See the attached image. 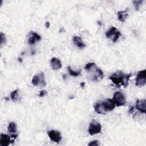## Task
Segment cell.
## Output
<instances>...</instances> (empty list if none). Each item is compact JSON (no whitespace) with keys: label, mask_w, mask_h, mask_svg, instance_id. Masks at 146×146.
Here are the masks:
<instances>
[{"label":"cell","mask_w":146,"mask_h":146,"mask_svg":"<svg viewBox=\"0 0 146 146\" xmlns=\"http://www.w3.org/2000/svg\"><path fill=\"white\" fill-rule=\"evenodd\" d=\"M131 76V74H125L121 71H117L112 74L109 79L117 87L125 88L128 85V82Z\"/></svg>","instance_id":"cell-1"},{"label":"cell","mask_w":146,"mask_h":146,"mask_svg":"<svg viewBox=\"0 0 146 146\" xmlns=\"http://www.w3.org/2000/svg\"><path fill=\"white\" fill-rule=\"evenodd\" d=\"M84 70L90 74V78L92 81H99L103 78L104 74L102 70L94 62L87 63L84 67Z\"/></svg>","instance_id":"cell-2"},{"label":"cell","mask_w":146,"mask_h":146,"mask_svg":"<svg viewBox=\"0 0 146 146\" xmlns=\"http://www.w3.org/2000/svg\"><path fill=\"white\" fill-rule=\"evenodd\" d=\"M31 82L34 86L42 87H45L46 86V83L44 72H40L39 74L35 75L32 79Z\"/></svg>","instance_id":"cell-3"},{"label":"cell","mask_w":146,"mask_h":146,"mask_svg":"<svg viewBox=\"0 0 146 146\" xmlns=\"http://www.w3.org/2000/svg\"><path fill=\"white\" fill-rule=\"evenodd\" d=\"M120 36V32L114 26H112L110 29L106 33V38L111 39L113 42H116Z\"/></svg>","instance_id":"cell-4"},{"label":"cell","mask_w":146,"mask_h":146,"mask_svg":"<svg viewBox=\"0 0 146 146\" xmlns=\"http://www.w3.org/2000/svg\"><path fill=\"white\" fill-rule=\"evenodd\" d=\"M102 131V125L95 120H92L90 123L88 131L90 135L99 133Z\"/></svg>","instance_id":"cell-5"},{"label":"cell","mask_w":146,"mask_h":146,"mask_svg":"<svg viewBox=\"0 0 146 146\" xmlns=\"http://www.w3.org/2000/svg\"><path fill=\"white\" fill-rule=\"evenodd\" d=\"M112 100L117 107L123 106L126 103V99L124 95L120 91H117L114 93Z\"/></svg>","instance_id":"cell-6"},{"label":"cell","mask_w":146,"mask_h":146,"mask_svg":"<svg viewBox=\"0 0 146 146\" xmlns=\"http://www.w3.org/2000/svg\"><path fill=\"white\" fill-rule=\"evenodd\" d=\"M146 84V70L144 69L143 70L138 72L136 80L135 85L139 87L144 86Z\"/></svg>","instance_id":"cell-7"},{"label":"cell","mask_w":146,"mask_h":146,"mask_svg":"<svg viewBox=\"0 0 146 146\" xmlns=\"http://www.w3.org/2000/svg\"><path fill=\"white\" fill-rule=\"evenodd\" d=\"M101 103L103 107L104 110L106 113L109 111H112L116 107L115 102L112 99H107L104 101L101 102Z\"/></svg>","instance_id":"cell-8"},{"label":"cell","mask_w":146,"mask_h":146,"mask_svg":"<svg viewBox=\"0 0 146 146\" xmlns=\"http://www.w3.org/2000/svg\"><path fill=\"white\" fill-rule=\"evenodd\" d=\"M47 134L50 140L56 143H59L62 140V136L59 131L56 130H51L48 131Z\"/></svg>","instance_id":"cell-9"},{"label":"cell","mask_w":146,"mask_h":146,"mask_svg":"<svg viewBox=\"0 0 146 146\" xmlns=\"http://www.w3.org/2000/svg\"><path fill=\"white\" fill-rule=\"evenodd\" d=\"M7 131L10 134L12 138L15 139L18 136L17 133V125L14 122L12 121L7 126Z\"/></svg>","instance_id":"cell-10"},{"label":"cell","mask_w":146,"mask_h":146,"mask_svg":"<svg viewBox=\"0 0 146 146\" xmlns=\"http://www.w3.org/2000/svg\"><path fill=\"white\" fill-rule=\"evenodd\" d=\"M136 108L141 113H145L146 112L145 99H137L136 102Z\"/></svg>","instance_id":"cell-11"},{"label":"cell","mask_w":146,"mask_h":146,"mask_svg":"<svg viewBox=\"0 0 146 146\" xmlns=\"http://www.w3.org/2000/svg\"><path fill=\"white\" fill-rule=\"evenodd\" d=\"M41 39V36L36 33L31 31L29 34V38L28 40V42L30 45H33L35 44V43L37 41H39Z\"/></svg>","instance_id":"cell-12"},{"label":"cell","mask_w":146,"mask_h":146,"mask_svg":"<svg viewBox=\"0 0 146 146\" xmlns=\"http://www.w3.org/2000/svg\"><path fill=\"white\" fill-rule=\"evenodd\" d=\"M50 64H51V68L54 70H59L62 66L60 60L58 58L55 57H53L51 58L50 61Z\"/></svg>","instance_id":"cell-13"},{"label":"cell","mask_w":146,"mask_h":146,"mask_svg":"<svg viewBox=\"0 0 146 146\" xmlns=\"http://www.w3.org/2000/svg\"><path fill=\"white\" fill-rule=\"evenodd\" d=\"M11 142L10 137L9 136L6 134L1 133L0 137V144L2 146H7L9 145Z\"/></svg>","instance_id":"cell-14"},{"label":"cell","mask_w":146,"mask_h":146,"mask_svg":"<svg viewBox=\"0 0 146 146\" xmlns=\"http://www.w3.org/2000/svg\"><path fill=\"white\" fill-rule=\"evenodd\" d=\"M73 42L75 44V45L80 48V49H83L84 48L86 47V44L84 43L83 40L82 39V38L80 36H74L73 38Z\"/></svg>","instance_id":"cell-15"},{"label":"cell","mask_w":146,"mask_h":146,"mask_svg":"<svg viewBox=\"0 0 146 146\" xmlns=\"http://www.w3.org/2000/svg\"><path fill=\"white\" fill-rule=\"evenodd\" d=\"M128 15V9H126L125 10H124V11H120L117 12L118 20L121 22H125Z\"/></svg>","instance_id":"cell-16"},{"label":"cell","mask_w":146,"mask_h":146,"mask_svg":"<svg viewBox=\"0 0 146 146\" xmlns=\"http://www.w3.org/2000/svg\"><path fill=\"white\" fill-rule=\"evenodd\" d=\"M94 108L95 111L98 113L99 114H106V112L103 109V107L102 105L101 102H97L94 105Z\"/></svg>","instance_id":"cell-17"},{"label":"cell","mask_w":146,"mask_h":146,"mask_svg":"<svg viewBox=\"0 0 146 146\" xmlns=\"http://www.w3.org/2000/svg\"><path fill=\"white\" fill-rule=\"evenodd\" d=\"M19 97V94H18V90H15L13 91L10 94V98L13 101H15L18 100Z\"/></svg>","instance_id":"cell-18"},{"label":"cell","mask_w":146,"mask_h":146,"mask_svg":"<svg viewBox=\"0 0 146 146\" xmlns=\"http://www.w3.org/2000/svg\"><path fill=\"white\" fill-rule=\"evenodd\" d=\"M67 70H68V71L70 74L71 76H72L76 77V76H79V75L80 74V71H73V70L71 69V68L70 66H68V67H67Z\"/></svg>","instance_id":"cell-19"},{"label":"cell","mask_w":146,"mask_h":146,"mask_svg":"<svg viewBox=\"0 0 146 146\" xmlns=\"http://www.w3.org/2000/svg\"><path fill=\"white\" fill-rule=\"evenodd\" d=\"M143 2V1H141V0H136V1H133V3L134 4L136 10H139V6Z\"/></svg>","instance_id":"cell-20"},{"label":"cell","mask_w":146,"mask_h":146,"mask_svg":"<svg viewBox=\"0 0 146 146\" xmlns=\"http://www.w3.org/2000/svg\"><path fill=\"white\" fill-rule=\"evenodd\" d=\"M99 144H100L99 141H98L97 140H95L90 141L88 144V146H98V145H99Z\"/></svg>","instance_id":"cell-21"},{"label":"cell","mask_w":146,"mask_h":146,"mask_svg":"<svg viewBox=\"0 0 146 146\" xmlns=\"http://www.w3.org/2000/svg\"><path fill=\"white\" fill-rule=\"evenodd\" d=\"M0 36H1V46L2 47L3 44H5L6 43V37H5V35L2 33H1Z\"/></svg>","instance_id":"cell-22"},{"label":"cell","mask_w":146,"mask_h":146,"mask_svg":"<svg viewBox=\"0 0 146 146\" xmlns=\"http://www.w3.org/2000/svg\"><path fill=\"white\" fill-rule=\"evenodd\" d=\"M47 92L46 90H42L41 91H39V96L40 97H43L44 96H45L46 95H47Z\"/></svg>","instance_id":"cell-23"},{"label":"cell","mask_w":146,"mask_h":146,"mask_svg":"<svg viewBox=\"0 0 146 146\" xmlns=\"http://www.w3.org/2000/svg\"><path fill=\"white\" fill-rule=\"evenodd\" d=\"M50 23H49L48 22H46V23H45V26H46V28H48V27H50Z\"/></svg>","instance_id":"cell-24"},{"label":"cell","mask_w":146,"mask_h":146,"mask_svg":"<svg viewBox=\"0 0 146 146\" xmlns=\"http://www.w3.org/2000/svg\"><path fill=\"white\" fill-rule=\"evenodd\" d=\"M84 82L81 83V84H80V86H84Z\"/></svg>","instance_id":"cell-25"}]
</instances>
